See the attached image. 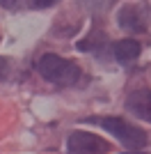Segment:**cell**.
<instances>
[{"label":"cell","mask_w":151,"mask_h":154,"mask_svg":"<svg viewBox=\"0 0 151 154\" xmlns=\"http://www.w3.org/2000/svg\"><path fill=\"white\" fill-rule=\"evenodd\" d=\"M39 74L53 85L60 88H71L80 81V69L78 64L71 60H64L55 53H46L44 58L39 60Z\"/></svg>","instance_id":"1"},{"label":"cell","mask_w":151,"mask_h":154,"mask_svg":"<svg viewBox=\"0 0 151 154\" xmlns=\"http://www.w3.org/2000/svg\"><path fill=\"white\" fill-rule=\"evenodd\" d=\"M89 122L101 124V127L105 129V131H110V134H112L124 147L133 149V152H135V149H144L147 147V134L140 127L126 122V120H121V117L105 115V117H92Z\"/></svg>","instance_id":"2"},{"label":"cell","mask_w":151,"mask_h":154,"mask_svg":"<svg viewBox=\"0 0 151 154\" xmlns=\"http://www.w3.org/2000/svg\"><path fill=\"white\" fill-rule=\"evenodd\" d=\"M117 21L128 32H144L149 28V12L144 5H124L119 9Z\"/></svg>","instance_id":"3"},{"label":"cell","mask_w":151,"mask_h":154,"mask_svg":"<svg viewBox=\"0 0 151 154\" xmlns=\"http://www.w3.org/2000/svg\"><path fill=\"white\" fill-rule=\"evenodd\" d=\"M67 149L73 154H94V152H108V143L103 138L87 131H73L67 140Z\"/></svg>","instance_id":"4"},{"label":"cell","mask_w":151,"mask_h":154,"mask_svg":"<svg viewBox=\"0 0 151 154\" xmlns=\"http://www.w3.org/2000/svg\"><path fill=\"white\" fill-rule=\"evenodd\" d=\"M126 110L135 117L151 122V90L149 88H138L126 97Z\"/></svg>","instance_id":"5"},{"label":"cell","mask_w":151,"mask_h":154,"mask_svg":"<svg viewBox=\"0 0 151 154\" xmlns=\"http://www.w3.org/2000/svg\"><path fill=\"white\" fill-rule=\"evenodd\" d=\"M140 44L135 39H121L112 46V53H114V60L117 62H133V60L140 55Z\"/></svg>","instance_id":"6"},{"label":"cell","mask_w":151,"mask_h":154,"mask_svg":"<svg viewBox=\"0 0 151 154\" xmlns=\"http://www.w3.org/2000/svg\"><path fill=\"white\" fill-rule=\"evenodd\" d=\"M28 0H0V5L5 9H23Z\"/></svg>","instance_id":"7"},{"label":"cell","mask_w":151,"mask_h":154,"mask_svg":"<svg viewBox=\"0 0 151 154\" xmlns=\"http://www.w3.org/2000/svg\"><path fill=\"white\" fill-rule=\"evenodd\" d=\"M7 71H9V60H7V58H0V81L7 76Z\"/></svg>","instance_id":"8"},{"label":"cell","mask_w":151,"mask_h":154,"mask_svg":"<svg viewBox=\"0 0 151 154\" xmlns=\"http://www.w3.org/2000/svg\"><path fill=\"white\" fill-rule=\"evenodd\" d=\"M57 0H34V5L37 7H50V5H55Z\"/></svg>","instance_id":"9"}]
</instances>
